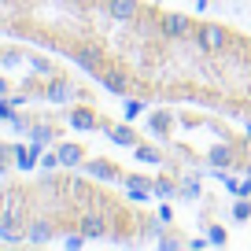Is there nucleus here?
Returning a JSON list of instances; mask_svg holds the SVG:
<instances>
[{"instance_id": "0eeeda50", "label": "nucleus", "mask_w": 251, "mask_h": 251, "mask_svg": "<svg viewBox=\"0 0 251 251\" xmlns=\"http://www.w3.org/2000/svg\"><path fill=\"white\" fill-rule=\"evenodd\" d=\"M59 163H63V159H59V151H45V155H41V166H45V170H55Z\"/></svg>"}, {"instance_id": "f257e3e1", "label": "nucleus", "mask_w": 251, "mask_h": 251, "mask_svg": "<svg viewBox=\"0 0 251 251\" xmlns=\"http://www.w3.org/2000/svg\"><path fill=\"white\" fill-rule=\"evenodd\" d=\"M59 233H81L111 244H129L133 233L155 236L159 226L133 203L89 185L78 174H45L0 188V236L11 244H48Z\"/></svg>"}, {"instance_id": "39448f33", "label": "nucleus", "mask_w": 251, "mask_h": 251, "mask_svg": "<svg viewBox=\"0 0 251 251\" xmlns=\"http://www.w3.org/2000/svg\"><path fill=\"white\" fill-rule=\"evenodd\" d=\"M59 159H63V166H78V163H85V148L81 144H63Z\"/></svg>"}, {"instance_id": "20e7f679", "label": "nucleus", "mask_w": 251, "mask_h": 251, "mask_svg": "<svg viewBox=\"0 0 251 251\" xmlns=\"http://www.w3.org/2000/svg\"><path fill=\"white\" fill-rule=\"evenodd\" d=\"M85 174H96V177H107V181H122L126 170L115 163H107V159H93V163H85Z\"/></svg>"}, {"instance_id": "7ed1b4c3", "label": "nucleus", "mask_w": 251, "mask_h": 251, "mask_svg": "<svg viewBox=\"0 0 251 251\" xmlns=\"http://www.w3.org/2000/svg\"><path fill=\"white\" fill-rule=\"evenodd\" d=\"M67 122H71L74 129H107V122L100 118V111H96V107H74Z\"/></svg>"}, {"instance_id": "6e6552de", "label": "nucleus", "mask_w": 251, "mask_h": 251, "mask_svg": "<svg viewBox=\"0 0 251 251\" xmlns=\"http://www.w3.org/2000/svg\"><path fill=\"white\" fill-rule=\"evenodd\" d=\"M141 111H144V96L141 100H126V118H137Z\"/></svg>"}, {"instance_id": "9d476101", "label": "nucleus", "mask_w": 251, "mask_h": 251, "mask_svg": "<svg viewBox=\"0 0 251 251\" xmlns=\"http://www.w3.org/2000/svg\"><path fill=\"white\" fill-rule=\"evenodd\" d=\"M4 93H8V81H4V78H0V96H4Z\"/></svg>"}, {"instance_id": "1a4fd4ad", "label": "nucleus", "mask_w": 251, "mask_h": 251, "mask_svg": "<svg viewBox=\"0 0 251 251\" xmlns=\"http://www.w3.org/2000/svg\"><path fill=\"white\" fill-rule=\"evenodd\" d=\"M8 166H11V151H8V148H4V144H0V174L8 170Z\"/></svg>"}, {"instance_id": "f03ea898", "label": "nucleus", "mask_w": 251, "mask_h": 251, "mask_svg": "<svg viewBox=\"0 0 251 251\" xmlns=\"http://www.w3.org/2000/svg\"><path fill=\"white\" fill-rule=\"evenodd\" d=\"M181 96L251 118V37L222 23H196L188 33V78Z\"/></svg>"}, {"instance_id": "423d86ee", "label": "nucleus", "mask_w": 251, "mask_h": 251, "mask_svg": "<svg viewBox=\"0 0 251 251\" xmlns=\"http://www.w3.org/2000/svg\"><path fill=\"white\" fill-rule=\"evenodd\" d=\"M107 133H111V141H115V144H129V148L137 144V133L129 129V126H107Z\"/></svg>"}]
</instances>
